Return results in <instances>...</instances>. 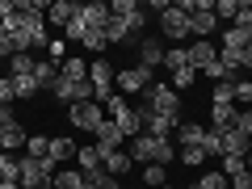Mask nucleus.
I'll return each mask as SVG.
<instances>
[{"mask_svg":"<svg viewBox=\"0 0 252 189\" xmlns=\"http://www.w3.org/2000/svg\"><path fill=\"white\" fill-rule=\"evenodd\" d=\"M143 101H147V109H156V114H181V93L172 89V84H164V80L147 84Z\"/></svg>","mask_w":252,"mask_h":189,"instance_id":"4","label":"nucleus"},{"mask_svg":"<svg viewBox=\"0 0 252 189\" xmlns=\"http://www.w3.org/2000/svg\"><path fill=\"white\" fill-rule=\"evenodd\" d=\"M76 152H80V147H76L72 139H63V135H59V139H51V152H46V156H51L55 164H63V160H72Z\"/></svg>","mask_w":252,"mask_h":189,"instance_id":"25","label":"nucleus"},{"mask_svg":"<svg viewBox=\"0 0 252 189\" xmlns=\"http://www.w3.org/2000/svg\"><path fill=\"white\" fill-rule=\"evenodd\" d=\"M177 156H181V164H189V168H198V164L206 160V152H202V147H181Z\"/></svg>","mask_w":252,"mask_h":189,"instance_id":"44","label":"nucleus"},{"mask_svg":"<svg viewBox=\"0 0 252 189\" xmlns=\"http://www.w3.org/2000/svg\"><path fill=\"white\" fill-rule=\"evenodd\" d=\"M240 172H248V160H244V156H223V177L231 181V177H240Z\"/></svg>","mask_w":252,"mask_h":189,"instance_id":"38","label":"nucleus"},{"mask_svg":"<svg viewBox=\"0 0 252 189\" xmlns=\"http://www.w3.org/2000/svg\"><path fill=\"white\" fill-rule=\"evenodd\" d=\"M193 185H198V189H227V177H223V172H202Z\"/></svg>","mask_w":252,"mask_h":189,"instance_id":"43","label":"nucleus"},{"mask_svg":"<svg viewBox=\"0 0 252 189\" xmlns=\"http://www.w3.org/2000/svg\"><path fill=\"white\" fill-rule=\"evenodd\" d=\"M130 160H135V164H172V160H177V147H168V139L135 135V139H130Z\"/></svg>","mask_w":252,"mask_h":189,"instance_id":"1","label":"nucleus"},{"mask_svg":"<svg viewBox=\"0 0 252 189\" xmlns=\"http://www.w3.org/2000/svg\"><path fill=\"white\" fill-rule=\"evenodd\" d=\"M34 80H38V89H46V93H51V89H55V80H59V67H55L51 59H38Z\"/></svg>","mask_w":252,"mask_h":189,"instance_id":"23","label":"nucleus"},{"mask_svg":"<svg viewBox=\"0 0 252 189\" xmlns=\"http://www.w3.org/2000/svg\"><path fill=\"white\" fill-rule=\"evenodd\" d=\"M17 101V93H13V76L9 80H0V105H13Z\"/></svg>","mask_w":252,"mask_h":189,"instance_id":"46","label":"nucleus"},{"mask_svg":"<svg viewBox=\"0 0 252 189\" xmlns=\"http://www.w3.org/2000/svg\"><path fill=\"white\" fill-rule=\"evenodd\" d=\"M67 118H72L76 130H93V135H97L101 122H105V105H101V101H76V105L67 109Z\"/></svg>","mask_w":252,"mask_h":189,"instance_id":"5","label":"nucleus"},{"mask_svg":"<svg viewBox=\"0 0 252 189\" xmlns=\"http://www.w3.org/2000/svg\"><path fill=\"white\" fill-rule=\"evenodd\" d=\"M13 93H17V101H30V97H38V80L34 76H13Z\"/></svg>","mask_w":252,"mask_h":189,"instance_id":"29","label":"nucleus"},{"mask_svg":"<svg viewBox=\"0 0 252 189\" xmlns=\"http://www.w3.org/2000/svg\"><path fill=\"white\" fill-rule=\"evenodd\" d=\"M46 152H51V139H42V135H30L26 139V156H30V160H46Z\"/></svg>","mask_w":252,"mask_h":189,"instance_id":"35","label":"nucleus"},{"mask_svg":"<svg viewBox=\"0 0 252 189\" xmlns=\"http://www.w3.org/2000/svg\"><path fill=\"white\" fill-rule=\"evenodd\" d=\"M109 13H114V17L122 21L130 34H139V30L147 26V13H143V4H139V0H114V4H109Z\"/></svg>","mask_w":252,"mask_h":189,"instance_id":"7","label":"nucleus"},{"mask_svg":"<svg viewBox=\"0 0 252 189\" xmlns=\"http://www.w3.org/2000/svg\"><path fill=\"white\" fill-rule=\"evenodd\" d=\"M80 46H89V51H97V55H105V51H109V42H105V30H97V26H89V34L80 38Z\"/></svg>","mask_w":252,"mask_h":189,"instance_id":"32","label":"nucleus"},{"mask_svg":"<svg viewBox=\"0 0 252 189\" xmlns=\"http://www.w3.org/2000/svg\"><path fill=\"white\" fill-rule=\"evenodd\" d=\"M202 152H206V156H219V160H223V135L206 126V139H202Z\"/></svg>","mask_w":252,"mask_h":189,"instance_id":"37","label":"nucleus"},{"mask_svg":"<svg viewBox=\"0 0 252 189\" xmlns=\"http://www.w3.org/2000/svg\"><path fill=\"white\" fill-rule=\"evenodd\" d=\"M55 101H67V105H72V101H76V84L72 80H63V76H59V80H55Z\"/></svg>","mask_w":252,"mask_h":189,"instance_id":"42","label":"nucleus"},{"mask_svg":"<svg viewBox=\"0 0 252 189\" xmlns=\"http://www.w3.org/2000/svg\"><path fill=\"white\" fill-rule=\"evenodd\" d=\"M0 181H17L21 185V160L9 152H0Z\"/></svg>","mask_w":252,"mask_h":189,"instance_id":"28","label":"nucleus"},{"mask_svg":"<svg viewBox=\"0 0 252 189\" xmlns=\"http://www.w3.org/2000/svg\"><path fill=\"white\" fill-rule=\"evenodd\" d=\"M130 164H135V160H130V152H122V147L105 156V172H109V177H122V172H130Z\"/></svg>","mask_w":252,"mask_h":189,"instance_id":"24","label":"nucleus"},{"mask_svg":"<svg viewBox=\"0 0 252 189\" xmlns=\"http://www.w3.org/2000/svg\"><path fill=\"white\" fill-rule=\"evenodd\" d=\"M193 80H198V67H181V72H172V89H193Z\"/></svg>","mask_w":252,"mask_h":189,"instance_id":"40","label":"nucleus"},{"mask_svg":"<svg viewBox=\"0 0 252 189\" xmlns=\"http://www.w3.org/2000/svg\"><path fill=\"white\" fill-rule=\"evenodd\" d=\"M17 147H26V130L21 126H9V130H0V152H17Z\"/></svg>","mask_w":252,"mask_h":189,"instance_id":"27","label":"nucleus"},{"mask_svg":"<svg viewBox=\"0 0 252 189\" xmlns=\"http://www.w3.org/2000/svg\"><path fill=\"white\" fill-rule=\"evenodd\" d=\"M160 30H164V38H172V42L189 38V13L181 9V4H168V9L160 13Z\"/></svg>","mask_w":252,"mask_h":189,"instance_id":"8","label":"nucleus"},{"mask_svg":"<svg viewBox=\"0 0 252 189\" xmlns=\"http://www.w3.org/2000/svg\"><path fill=\"white\" fill-rule=\"evenodd\" d=\"M89 80H93V97H97L101 105H105V101H109V97H114V93H118V89H114L118 72H114V67H109L105 59H101V55H97V59L89 63Z\"/></svg>","mask_w":252,"mask_h":189,"instance_id":"6","label":"nucleus"},{"mask_svg":"<svg viewBox=\"0 0 252 189\" xmlns=\"http://www.w3.org/2000/svg\"><path fill=\"white\" fill-rule=\"evenodd\" d=\"M231 189H252V172H240V177H231Z\"/></svg>","mask_w":252,"mask_h":189,"instance_id":"48","label":"nucleus"},{"mask_svg":"<svg viewBox=\"0 0 252 189\" xmlns=\"http://www.w3.org/2000/svg\"><path fill=\"white\" fill-rule=\"evenodd\" d=\"M0 189H21V185H17V181H0Z\"/></svg>","mask_w":252,"mask_h":189,"instance_id":"51","label":"nucleus"},{"mask_svg":"<svg viewBox=\"0 0 252 189\" xmlns=\"http://www.w3.org/2000/svg\"><path fill=\"white\" fill-rule=\"evenodd\" d=\"M109 122H118V126H122V135H126V139H135V135H143V109H126V114L109 118Z\"/></svg>","mask_w":252,"mask_h":189,"instance_id":"18","label":"nucleus"},{"mask_svg":"<svg viewBox=\"0 0 252 189\" xmlns=\"http://www.w3.org/2000/svg\"><path fill=\"white\" fill-rule=\"evenodd\" d=\"M80 13H84V21H89V26H97V30H105V21L114 17V13H109V4H101V0H93V4H80Z\"/></svg>","mask_w":252,"mask_h":189,"instance_id":"21","label":"nucleus"},{"mask_svg":"<svg viewBox=\"0 0 252 189\" xmlns=\"http://www.w3.org/2000/svg\"><path fill=\"white\" fill-rule=\"evenodd\" d=\"M59 76H63V80H72V84L89 80V59H80V55H67V59L59 63Z\"/></svg>","mask_w":252,"mask_h":189,"instance_id":"16","label":"nucleus"},{"mask_svg":"<svg viewBox=\"0 0 252 189\" xmlns=\"http://www.w3.org/2000/svg\"><path fill=\"white\" fill-rule=\"evenodd\" d=\"M177 122H181L177 114H156V109L143 105V135H152V139H168V135H177Z\"/></svg>","mask_w":252,"mask_h":189,"instance_id":"9","label":"nucleus"},{"mask_svg":"<svg viewBox=\"0 0 252 189\" xmlns=\"http://www.w3.org/2000/svg\"><path fill=\"white\" fill-rule=\"evenodd\" d=\"M235 114H240V105H210V130H235Z\"/></svg>","mask_w":252,"mask_h":189,"instance_id":"15","label":"nucleus"},{"mask_svg":"<svg viewBox=\"0 0 252 189\" xmlns=\"http://www.w3.org/2000/svg\"><path fill=\"white\" fill-rule=\"evenodd\" d=\"M181 9L189 13V34H198V38H210L219 26L215 17V0H181Z\"/></svg>","mask_w":252,"mask_h":189,"instance_id":"2","label":"nucleus"},{"mask_svg":"<svg viewBox=\"0 0 252 189\" xmlns=\"http://www.w3.org/2000/svg\"><path fill=\"white\" fill-rule=\"evenodd\" d=\"M252 152V139L240 135V130H223V156H248Z\"/></svg>","mask_w":252,"mask_h":189,"instance_id":"19","label":"nucleus"},{"mask_svg":"<svg viewBox=\"0 0 252 189\" xmlns=\"http://www.w3.org/2000/svg\"><path fill=\"white\" fill-rule=\"evenodd\" d=\"M164 67H168V76H172V72H181V67H189L185 46H168V51H164Z\"/></svg>","mask_w":252,"mask_h":189,"instance_id":"30","label":"nucleus"},{"mask_svg":"<svg viewBox=\"0 0 252 189\" xmlns=\"http://www.w3.org/2000/svg\"><path fill=\"white\" fill-rule=\"evenodd\" d=\"M139 67H164V46H160V38H139Z\"/></svg>","mask_w":252,"mask_h":189,"instance_id":"13","label":"nucleus"},{"mask_svg":"<svg viewBox=\"0 0 252 189\" xmlns=\"http://www.w3.org/2000/svg\"><path fill=\"white\" fill-rule=\"evenodd\" d=\"M84 189H93V185H89V181H84Z\"/></svg>","mask_w":252,"mask_h":189,"instance_id":"53","label":"nucleus"},{"mask_svg":"<svg viewBox=\"0 0 252 189\" xmlns=\"http://www.w3.org/2000/svg\"><path fill=\"white\" fill-rule=\"evenodd\" d=\"M51 189H84V172L80 168H59L51 181Z\"/></svg>","mask_w":252,"mask_h":189,"instance_id":"22","label":"nucleus"},{"mask_svg":"<svg viewBox=\"0 0 252 189\" xmlns=\"http://www.w3.org/2000/svg\"><path fill=\"white\" fill-rule=\"evenodd\" d=\"M9 67H13V76H34V67H38V59L34 55H9Z\"/></svg>","mask_w":252,"mask_h":189,"instance_id":"31","label":"nucleus"},{"mask_svg":"<svg viewBox=\"0 0 252 189\" xmlns=\"http://www.w3.org/2000/svg\"><path fill=\"white\" fill-rule=\"evenodd\" d=\"M189 189H198V185H189Z\"/></svg>","mask_w":252,"mask_h":189,"instance_id":"54","label":"nucleus"},{"mask_svg":"<svg viewBox=\"0 0 252 189\" xmlns=\"http://www.w3.org/2000/svg\"><path fill=\"white\" fill-rule=\"evenodd\" d=\"M244 160H248V172H252V152H248V156H244Z\"/></svg>","mask_w":252,"mask_h":189,"instance_id":"52","label":"nucleus"},{"mask_svg":"<svg viewBox=\"0 0 252 189\" xmlns=\"http://www.w3.org/2000/svg\"><path fill=\"white\" fill-rule=\"evenodd\" d=\"M202 139H206V126L202 122H177V143L181 147H202Z\"/></svg>","mask_w":252,"mask_h":189,"instance_id":"17","label":"nucleus"},{"mask_svg":"<svg viewBox=\"0 0 252 189\" xmlns=\"http://www.w3.org/2000/svg\"><path fill=\"white\" fill-rule=\"evenodd\" d=\"M114 84H118V93H143L147 84H152V72H147V67H139V63H135V67H122Z\"/></svg>","mask_w":252,"mask_h":189,"instance_id":"10","label":"nucleus"},{"mask_svg":"<svg viewBox=\"0 0 252 189\" xmlns=\"http://www.w3.org/2000/svg\"><path fill=\"white\" fill-rule=\"evenodd\" d=\"M80 13V4H72V0H51V9H46V21L51 26H59V34H63V26Z\"/></svg>","mask_w":252,"mask_h":189,"instance_id":"14","label":"nucleus"},{"mask_svg":"<svg viewBox=\"0 0 252 189\" xmlns=\"http://www.w3.org/2000/svg\"><path fill=\"white\" fill-rule=\"evenodd\" d=\"M122 143H126L122 126H118V122H109V118H105V122H101V130H97V152H101V164H105V156H109V152H118Z\"/></svg>","mask_w":252,"mask_h":189,"instance_id":"11","label":"nucleus"},{"mask_svg":"<svg viewBox=\"0 0 252 189\" xmlns=\"http://www.w3.org/2000/svg\"><path fill=\"white\" fill-rule=\"evenodd\" d=\"M215 105H235V80L215 84Z\"/></svg>","mask_w":252,"mask_h":189,"instance_id":"39","label":"nucleus"},{"mask_svg":"<svg viewBox=\"0 0 252 189\" xmlns=\"http://www.w3.org/2000/svg\"><path fill=\"white\" fill-rule=\"evenodd\" d=\"M97 189H122V181H118V177H109V181H101Z\"/></svg>","mask_w":252,"mask_h":189,"instance_id":"49","label":"nucleus"},{"mask_svg":"<svg viewBox=\"0 0 252 189\" xmlns=\"http://www.w3.org/2000/svg\"><path fill=\"white\" fill-rule=\"evenodd\" d=\"M55 172H59V164L46 156V160H30V156H21V189H51Z\"/></svg>","mask_w":252,"mask_h":189,"instance_id":"3","label":"nucleus"},{"mask_svg":"<svg viewBox=\"0 0 252 189\" xmlns=\"http://www.w3.org/2000/svg\"><path fill=\"white\" fill-rule=\"evenodd\" d=\"M84 34H89V21H84V13H76V17L63 26V38H67V42H80Z\"/></svg>","mask_w":252,"mask_h":189,"instance_id":"33","label":"nucleus"},{"mask_svg":"<svg viewBox=\"0 0 252 189\" xmlns=\"http://www.w3.org/2000/svg\"><path fill=\"white\" fill-rule=\"evenodd\" d=\"M202 72H206V76H210V80H215V84H223V80H231V76L223 72V63H219V59L210 63V67H202Z\"/></svg>","mask_w":252,"mask_h":189,"instance_id":"47","label":"nucleus"},{"mask_svg":"<svg viewBox=\"0 0 252 189\" xmlns=\"http://www.w3.org/2000/svg\"><path fill=\"white\" fill-rule=\"evenodd\" d=\"M143 181H147L152 189H164V185H168V172H164V164H147V168H143Z\"/></svg>","mask_w":252,"mask_h":189,"instance_id":"36","label":"nucleus"},{"mask_svg":"<svg viewBox=\"0 0 252 189\" xmlns=\"http://www.w3.org/2000/svg\"><path fill=\"white\" fill-rule=\"evenodd\" d=\"M76 164H80L84 177H89V172H97V168H105V164H101V152H97V147H80V152H76Z\"/></svg>","mask_w":252,"mask_h":189,"instance_id":"26","label":"nucleus"},{"mask_svg":"<svg viewBox=\"0 0 252 189\" xmlns=\"http://www.w3.org/2000/svg\"><path fill=\"white\" fill-rule=\"evenodd\" d=\"M185 55H189V67H198V72H202V67H210V63L219 59V46L210 42V38H198L193 46H185Z\"/></svg>","mask_w":252,"mask_h":189,"instance_id":"12","label":"nucleus"},{"mask_svg":"<svg viewBox=\"0 0 252 189\" xmlns=\"http://www.w3.org/2000/svg\"><path fill=\"white\" fill-rule=\"evenodd\" d=\"M235 13H240V0H215V17L219 21H235Z\"/></svg>","mask_w":252,"mask_h":189,"instance_id":"41","label":"nucleus"},{"mask_svg":"<svg viewBox=\"0 0 252 189\" xmlns=\"http://www.w3.org/2000/svg\"><path fill=\"white\" fill-rule=\"evenodd\" d=\"M46 59H51L55 67H59V63L67 59V38H63V34H55L51 42H46Z\"/></svg>","mask_w":252,"mask_h":189,"instance_id":"34","label":"nucleus"},{"mask_svg":"<svg viewBox=\"0 0 252 189\" xmlns=\"http://www.w3.org/2000/svg\"><path fill=\"white\" fill-rule=\"evenodd\" d=\"M235 130L252 139V109H240V114H235Z\"/></svg>","mask_w":252,"mask_h":189,"instance_id":"45","label":"nucleus"},{"mask_svg":"<svg viewBox=\"0 0 252 189\" xmlns=\"http://www.w3.org/2000/svg\"><path fill=\"white\" fill-rule=\"evenodd\" d=\"M240 67H248V72H252V46H248V51L240 55Z\"/></svg>","mask_w":252,"mask_h":189,"instance_id":"50","label":"nucleus"},{"mask_svg":"<svg viewBox=\"0 0 252 189\" xmlns=\"http://www.w3.org/2000/svg\"><path fill=\"white\" fill-rule=\"evenodd\" d=\"M164 189H172V185H164Z\"/></svg>","mask_w":252,"mask_h":189,"instance_id":"55","label":"nucleus"},{"mask_svg":"<svg viewBox=\"0 0 252 189\" xmlns=\"http://www.w3.org/2000/svg\"><path fill=\"white\" fill-rule=\"evenodd\" d=\"M105 42H109V46H122V42L130 46V42H135V34H130L118 17H109V21H105ZM135 46H139V42H135Z\"/></svg>","mask_w":252,"mask_h":189,"instance_id":"20","label":"nucleus"}]
</instances>
